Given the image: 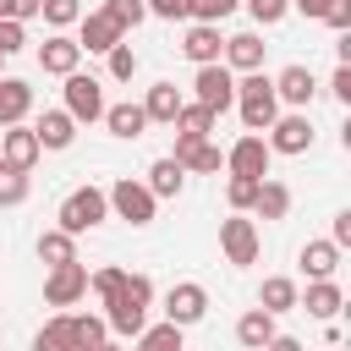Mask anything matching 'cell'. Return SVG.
Returning <instances> with one entry per match:
<instances>
[{"label":"cell","instance_id":"obj_49","mask_svg":"<svg viewBox=\"0 0 351 351\" xmlns=\"http://www.w3.org/2000/svg\"><path fill=\"white\" fill-rule=\"evenodd\" d=\"M0 16H11V5H5V0H0Z\"/></svg>","mask_w":351,"mask_h":351},{"label":"cell","instance_id":"obj_40","mask_svg":"<svg viewBox=\"0 0 351 351\" xmlns=\"http://www.w3.org/2000/svg\"><path fill=\"white\" fill-rule=\"evenodd\" d=\"M241 5H247V16H252L258 27H274V22L291 11V0H241Z\"/></svg>","mask_w":351,"mask_h":351},{"label":"cell","instance_id":"obj_17","mask_svg":"<svg viewBox=\"0 0 351 351\" xmlns=\"http://www.w3.org/2000/svg\"><path fill=\"white\" fill-rule=\"evenodd\" d=\"M33 137H38V148H71V137H77L71 110H66V104H60V110H44V115L33 121Z\"/></svg>","mask_w":351,"mask_h":351},{"label":"cell","instance_id":"obj_36","mask_svg":"<svg viewBox=\"0 0 351 351\" xmlns=\"http://www.w3.org/2000/svg\"><path fill=\"white\" fill-rule=\"evenodd\" d=\"M16 203H27V170L0 165V208H16Z\"/></svg>","mask_w":351,"mask_h":351},{"label":"cell","instance_id":"obj_32","mask_svg":"<svg viewBox=\"0 0 351 351\" xmlns=\"http://www.w3.org/2000/svg\"><path fill=\"white\" fill-rule=\"evenodd\" d=\"M33 351H71V313H66V307L33 335Z\"/></svg>","mask_w":351,"mask_h":351},{"label":"cell","instance_id":"obj_37","mask_svg":"<svg viewBox=\"0 0 351 351\" xmlns=\"http://www.w3.org/2000/svg\"><path fill=\"white\" fill-rule=\"evenodd\" d=\"M104 55H110V77H115V82H132V77H137V49H132L126 38H121V44H110Z\"/></svg>","mask_w":351,"mask_h":351},{"label":"cell","instance_id":"obj_34","mask_svg":"<svg viewBox=\"0 0 351 351\" xmlns=\"http://www.w3.org/2000/svg\"><path fill=\"white\" fill-rule=\"evenodd\" d=\"M104 16H110L121 33H132V27H143L148 5H143V0H104Z\"/></svg>","mask_w":351,"mask_h":351},{"label":"cell","instance_id":"obj_7","mask_svg":"<svg viewBox=\"0 0 351 351\" xmlns=\"http://www.w3.org/2000/svg\"><path fill=\"white\" fill-rule=\"evenodd\" d=\"M258 225L252 219H241V214H230V219H219V252H225V263H236V269H247V263H258Z\"/></svg>","mask_w":351,"mask_h":351},{"label":"cell","instance_id":"obj_16","mask_svg":"<svg viewBox=\"0 0 351 351\" xmlns=\"http://www.w3.org/2000/svg\"><path fill=\"white\" fill-rule=\"evenodd\" d=\"M263 49H269V44H263L258 33H230L225 49H219V60H225L230 71H258V66H263Z\"/></svg>","mask_w":351,"mask_h":351},{"label":"cell","instance_id":"obj_2","mask_svg":"<svg viewBox=\"0 0 351 351\" xmlns=\"http://www.w3.org/2000/svg\"><path fill=\"white\" fill-rule=\"evenodd\" d=\"M236 110H241V126H247V132H263V126L280 115V99H274V77H263V66L236 77Z\"/></svg>","mask_w":351,"mask_h":351},{"label":"cell","instance_id":"obj_39","mask_svg":"<svg viewBox=\"0 0 351 351\" xmlns=\"http://www.w3.org/2000/svg\"><path fill=\"white\" fill-rule=\"evenodd\" d=\"M16 49H27V22H16V16H0V55L11 60Z\"/></svg>","mask_w":351,"mask_h":351},{"label":"cell","instance_id":"obj_29","mask_svg":"<svg viewBox=\"0 0 351 351\" xmlns=\"http://www.w3.org/2000/svg\"><path fill=\"white\" fill-rule=\"evenodd\" d=\"M176 110H181V88H176V82H154V88H148V99H143V115L170 126V121H176Z\"/></svg>","mask_w":351,"mask_h":351},{"label":"cell","instance_id":"obj_21","mask_svg":"<svg viewBox=\"0 0 351 351\" xmlns=\"http://www.w3.org/2000/svg\"><path fill=\"white\" fill-rule=\"evenodd\" d=\"M99 121H104L115 137H126V143L148 132V115H143V104H132V99H126V104H104V115H99Z\"/></svg>","mask_w":351,"mask_h":351},{"label":"cell","instance_id":"obj_43","mask_svg":"<svg viewBox=\"0 0 351 351\" xmlns=\"http://www.w3.org/2000/svg\"><path fill=\"white\" fill-rule=\"evenodd\" d=\"M148 16H165V22H186L192 16V0H143Z\"/></svg>","mask_w":351,"mask_h":351},{"label":"cell","instance_id":"obj_35","mask_svg":"<svg viewBox=\"0 0 351 351\" xmlns=\"http://www.w3.org/2000/svg\"><path fill=\"white\" fill-rule=\"evenodd\" d=\"M258 181H263V176H230V181H225V203H230L236 214H247L252 197H258Z\"/></svg>","mask_w":351,"mask_h":351},{"label":"cell","instance_id":"obj_20","mask_svg":"<svg viewBox=\"0 0 351 351\" xmlns=\"http://www.w3.org/2000/svg\"><path fill=\"white\" fill-rule=\"evenodd\" d=\"M236 340H241L247 351H263V346L274 340V313H269V307H247V313L236 318Z\"/></svg>","mask_w":351,"mask_h":351},{"label":"cell","instance_id":"obj_25","mask_svg":"<svg viewBox=\"0 0 351 351\" xmlns=\"http://www.w3.org/2000/svg\"><path fill=\"white\" fill-rule=\"evenodd\" d=\"M335 269H340V247H335L329 236H324V241H307V247H302V274H307V280H329Z\"/></svg>","mask_w":351,"mask_h":351},{"label":"cell","instance_id":"obj_33","mask_svg":"<svg viewBox=\"0 0 351 351\" xmlns=\"http://www.w3.org/2000/svg\"><path fill=\"white\" fill-rule=\"evenodd\" d=\"M219 170H225V154H219V148L203 137V143L186 154V176H219Z\"/></svg>","mask_w":351,"mask_h":351},{"label":"cell","instance_id":"obj_12","mask_svg":"<svg viewBox=\"0 0 351 351\" xmlns=\"http://www.w3.org/2000/svg\"><path fill=\"white\" fill-rule=\"evenodd\" d=\"M38 137H33V126L27 121H11V126H0V165H11V170H33L38 165Z\"/></svg>","mask_w":351,"mask_h":351},{"label":"cell","instance_id":"obj_24","mask_svg":"<svg viewBox=\"0 0 351 351\" xmlns=\"http://www.w3.org/2000/svg\"><path fill=\"white\" fill-rule=\"evenodd\" d=\"M252 208H258V219H285V214H291V186H285V181H274V176H263V181H258Z\"/></svg>","mask_w":351,"mask_h":351},{"label":"cell","instance_id":"obj_45","mask_svg":"<svg viewBox=\"0 0 351 351\" xmlns=\"http://www.w3.org/2000/svg\"><path fill=\"white\" fill-rule=\"evenodd\" d=\"M329 93H335L340 104H351V66H346V60L335 66V77H329Z\"/></svg>","mask_w":351,"mask_h":351},{"label":"cell","instance_id":"obj_15","mask_svg":"<svg viewBox=\"0 0 351 351\" xmlns=\"http://www.w3.org/2000/svg\"><path fill=\"white\" fill-rule=\"evenodd\" d=\"M219 49H225V38H219V22H192V27H186V38H181V55H186L192 66H208V60H219Z\"/></svg>","mask_w":351,"mask_h":351},{"label":"cell","instance_id":"obj_5","mask_svg":"<svg viewBox=\"0 0 351 351\" xmlns=\"http://www.w3.org/2000/svg\"><path fill=\"white\" fill-rule=\"evenodd\" d=\"M192 93H197V104H208L214 115H225V110L236 104V71H230L225 60H208V66H197Z\"/></svg>","mask_w":351,"mask_h":351},{"label":"cell","instance_id":"obj_48","mask_svg":"<svg viewBox=\"0 0 351 351\" xmlns=\"http://www.w3.org/2000/svg\"><path fill=\"white\" fill-rule=\"evenodd\" d=\"M291 11H302V16H318V11H324V0H291Z\"/></svg>","mask_w":351,"mask_h":351},{"label":"cell","instance_id":"obj_38","mask_svg":"<svg viewBox=\"0 0 351 351\" xmlns=\"http://www.w3.org/2000/svg\"><path fill=\"white\" fill-rule=\"evenodd\" d=\"M38 16H44L49 27H71V22L82 16V0H38Z\"/></svg>","mask_w":351,"mask_h":351},{"label":"cell","instance_id":"obj_14","mask_svg":"<svg viewBox=\"0 0 351 351\" xmlns=\"http://www.w3.org/2000/svg\"><path fill=\"white\" fill-rule=\"evenodd\" d=\"M274 99H280V104H291V110H307V104L318 99L313 71H307V66H285V71L274 77Z\"/></svg>","mask_w":351,"mask_h":351},{"label":"cell","instance_id":"obj_42","mask_svg":"<svg viewBox=\"0 0 351 351\" xmlns=\"http://www.w3.org/2000/svg\"><path fill=\"white\" fill-rule=\"evenodd\" d=\"M241 0H192V22H225Z\"/></svg>","mask_w":351,"mask_h":351},{"label":"cell","instance_id":"obj_1","mask_svg":"<svg viewBox=\"0 0 351 351\" xmlns=\"http://www.w3.org/2000/svg\"><path fill=\"white\" fill-rule=\"evenodd\" d=\"M148 307H154V280H148V274H126L121 291L104 296V324H110V335L132 340V335L148 324Z\"/></svg>","mask_w":351,"mask_h":351},{"label":"cell","instance_id":"obj_27","mask_svg":"<svg viewBox=\"0 0 351 351\" xmlns=\"http://www.w3.org/2000/svg\"><path fill=\"white\" fill-rule=\"evenodd\" d=\"M33 252H38V263H44V269H55V263H71V258H77V236L55 225V230H44V236H38V247H33Z\"/></svg>","mask_w":351,"mask_h":351},{"label":"cell","instance_id":"obj_31","mask_svg":"<svg viewBox=\"0 0 351 351\" xmlns=\"http://www.w3.org/2000/svg\"><path fill=\"white\" fill-rule=\"evenodd\" d=\"M214 121H219V115H214L208 104H197V99L186 104V99H181V110H176V121H170V126H176V132H192V137H208V132H214Z\"/></svg>","mask_w":351,"mask_h":351},{"label":"cell","instance_id":"obj_22","mask_svg":"<svg viewBox=\"0 0 351 351\" xmlns=\"http://www.w3.org/2000/svg\"><path fill=\"white\" fill-rule=\"evenodd\" d=\"M181 186H186V165H181V159L165 154V159L148 165V192H154V197H181Z\"/></svg>","mask_w":351,"mask_h":351},{"label":"cell","instance_id":"obj_13","mask_svg":"<svg viewBox=\"0 0 351 351\" xmlns=\"http://www.w3.org/2000/svg\"><path fill=\"white\" fill-rule=\"evenodd\" d=\"M38 66H44L49 77H66V71H77V66H82V44H77V38H66V27H55V33L38 44Z\"/></svg>","mask_w":351,"mask_h":351},{"label":"cell","instance_id":"obj_3","mask_svg":"<svg viewBox=\"0 0 351 351\" xmlns=\"http://www.w3.org/2000/svg\"><path fill=\"white\" fill-rule=\"evenodd\" d=\"M60 230H71V236H82V230H99L104 219H110V197H104V186H77V192H66V203H60Z\"/></svg>","mask_w":351,"mask_h":351},{"label":"cell","instance_id":"obj_8","mask_svg":"<svg viewBox=\"0 0 351 351\" xmlns=\"http://www.w3.org/2000/svg\"><path fill=\"white\" fill-rule=\"evenodd\" d=\"M263 132H269V148H274V154H291V159H296V154H307V148H313V121H307V110L274 115Z\"/></svg>","mask_w":351,"mask_h":351},{"label":"cell","instance_id":"obj_44","mask_svg":"<svg viewBox=\"0 0 351 351\" xmlns=\"http://www.w3.org/2000/svg\"><path fill=\"white\" fill-rule=\"evenodd\" d=\"M318 16L340 33V27H351V0H324V11H318Z\"/></svg>","mask_w":351,"mask_h":351},{"label":"cell","instance_id":"obj_23","mask_svg":"<svg viewBox=\"0 0 351 351\" xmlns=\"http://www.w3.org/2000/svg\"><path fill=\"white\" fill-rule=\"evenodd\" d=\"M27 110H33V88L22 77H0V126L27 121Z\"/></svg>","mask_w":351,"mask_h":351},{"label":"cell","instance_id":"obj_41","mask_svg":"<svg viewBox=\"0 0 351 351\" xmlns=\"http://www.w3.org/2000/svg\"><path fill=\"white\" fill-rule=\"evenodd\" d=\"M121 280H126V269H115V263H104V269H93V274H88V291H93V296L104 302L110 291H121Z\"/></svg>","mask_w":351,"mask_h":351},{"label":"cell","instance_id":"obj_6","mask_svg":"<svg viewBox=\"0 0 351 351\" xmlns=\"http://www.w3.org/2000/svg\"><path fill=\"white\" fill-rule=\"evenodd\" d=\"M66 110H71L77 126L99 121V115H104V82L88 77V71H66Z\"/></svg>","mask_w":351,"mask_h":351},{"label":"cell","instance_id":"obj_46","mask_svg":"<svg viewBox=\"0 0 351 351\" xmlns=\"http://www.w3.org/2000/svg\"><path fill=\"white\" fill-rule=\"evenodd\" d=\"M329 241H335L340 252L351 247V208H340V214H335V225H329Z\"/></svg>","mask_w":351,"mask_h":351},{"label":"cell","instance_id":"obj_9","mask_svg":"<svg viewBox=\"0 0 351 351\" xmlns=\"http://www.w3.org/2000/svg\"><path fill=\"white\" fill-rule=\"evenodd\" d=\"M269 165H274V148H269V137H258V132H247V137H236V143L225 148V170H230V176H269Z\"/></svg>","mask_w":351,"mask_h":351},{"label":"cell","instance_id":"obj_10","mask_svg":"<svg viewBox=\"0 0 351 351\" xmlns=\"http://www.w3.org/2000/svg\"><path fill=\"white\" fill-rule=\"evenodd\" d=\"M88 296V269L71 258V263H55L49 274H44V302L49 307H77Z\"/></svg>","mask_w":351,"mask_h":351},{"label":"cell","instance_id":"obj_19","mask_svg":"<svg viewBox=\"0 0 351 351\" xmlns=\"http://www.w3.org/2000/svg\"><path fill=\"white\" fill-rule=\"evenodd\" d=\"M296 307H307L313 318H335L346 307V296H340V285L329 274V280H307V296H296Z\"/></svg>","mask_w":351,"mask_h":351},{"label":"cell","instance_id":"obj_26","mask_svg":"<svg viewBox=\"0 0 351 351\" xmlns=\"http://www.w3.org/2000/svg\"><path fill=\"white\" fill-rule=\"evenodd\" d=\"M110 346V324L99 313H71V351H99Z\"/></svg>","mask_w":351,"mask_h":351},{"label":"cell","instance_id":"obj_4","mask_svg":"<svg viewBox=\"0 0 351 351\" xmlns=\"http://www.w3.org/2000/svg\"><path fill=\"white\" fill-rule=\"evenodd\" d=\"M110 214L115 219H126V225H154V208H159V197L148 192V181H132V176H121L110 192Z\"/></svg>","mask_w":351,"mask_h":351},{"label":"cell","instance_id":"obj_47","mask_svg":"<svg viewBox=\"0 0 351 351\" xmlns=\"http://www.w3.org/2000/svg\"><path fill=\"white\" fill-rule=\"evenodd\" d=\"M5 5H11L16 22H33V16H38V0H5Z\"/></svg>","mask_w":351,"mask_h":351},{"label":"cell","instance_id":"obj_50","mask_svg":"<svg viewBox=\"0 0 351 351\" xmlns=\"http://www.w3.org/2000/svg\"><path fill=\"white\" fill-rule=\"evenodd\" d=\"M0 66H5V55H0Z\"/></svg>","mask_w":351,"mask_h":351},{"label":"cell","instance_id":"obj_28","mask_svg":"<svg viewBox=\"0 0 351 351\" xmlns=\"http://www.w3.org/2000/svg\"><path fill=\"white\" fill-rule=\"evenodd\" d=\"M296 296H302V291H296V280H285V274H269V280L258 285V307H269L274 318H280V313H291V307H296Z\"/></svg>","mask_w":351,"mask_h":351},{"label":"cell","instance_id":"obj_18","mask_svg":"<svg viewBox=\"0 0 351 351\" xmlns=\"http://www.w3.org/2000/svg\"><path fill=\"white\" fill-rule=\"evenodd\" d=\"M77 22H82V38H77V44H82L88 55H104L110 44H121V38H126V33H121L104 11H88V16H77Z\"/></svg>","mask_w":351,"mask_h":351},{"label":"cell","instance_id":"obj_11","mask_svg":"<svg viewBox=\"0 0 351 351\" xmlns=\"http://www.w3.org/2000/svg\"><path fill=\"white\" fill-rule=\"evenodd\" d=\"M203 313H208V291H203L197 280H176V285L165 291V318H170V324L192 329V324H203Z\"/></svg>","mask_w":351,"mask_h":351},{"label":"cell","instance_id":"obj_30","mask_svg":"<svg viewBox=\"0 0 351 351\" xmlns=\"http://www.w3.org/2000/svg\"><path fill=\"white\" fill-rule=\"evenodd\" d=\"M181 335H186V329L165 318V324H143V329H137L132 340H137L143 351H181Z\"/></svg>","mask_w":351,"mask_h":351}]
</instances>
